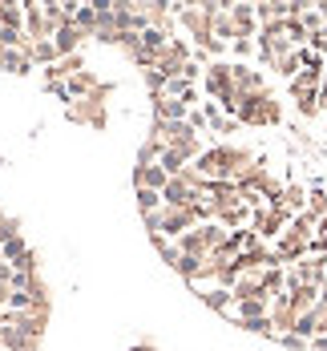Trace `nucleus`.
<instances>
[{"mask_svg":"<svg viewBox=\"0 0 327 351\" xmlns=\"http://www.w3.org/2000/svg\"><path fill=\"white\" fill-rule=\"evenodd\" d=\"M36 351H40V348H36Z\"/></svg>","mask_w":327,"mask_h":351,"instance_id":"obj_33","label":"nucleus"},{"mask_svg":"<svg viewBox=\"0 0 327 351\" xmlns=\"http://www.w3.org/2000/svg\"><path fill=\"white\" fill-rule=\"evenodd\" d=\"M275 206H283L287 214H303L307 210V186H303V182H287V186H283V198H279Z\"/></svg>","mask_w":327,"mask_h":351,"instance_id":"obj_11","label":"nucleus"},{"mask_svg":"<svg viewBox=\"0 0 327 351\" xmlns=\"http://www.w3.org/2000/svg\"><path fill=\"white\" fill-rule=\"evenodd\" d=\"M307 214H311L315 222L327 214V190L324 186H307Z\"/></svg>","mask_w":327,"mask_h":351,"instance_id":"obj_18","label":"nucleus"},{"mask_svg":"<svg viewBox=\"0 0 327 351\" xmlns=\"http://www.w3.org/2000/svg\"><path fill=\"white\" fill-rule=\"evenodd\" d=\"M142 77H145V85H149V97H154V93H162V89H166V77H162V69H145Z\"/></svg>","mask_w":327,"mask_h":351,"instance_id":"obj_23","label":"nucleus"},{"mask_svg":"<svg viewBox=\"0 0 327 351\" xmlns=\"http://www.w3.org/2000/svg\"><path fill=\"white\" fill-rule=\"evenodd\" d=\"M166 182H170V174H166L158 162H145V166L138 162V166H134V190H158V194H162Z\"/></svg>","mask_w":327,"mask_h":351,"instance_id":"obj_5","label":"nucleus"},{"mask_svg":"<svg viewBox=\"0 0 327 351\" xmlns=\"http://www.w3.org/2000/svg\"><path fill=\"white\" fill-rule=\"evenodd\" d=\"M315 234H327V214L319 218V226H315Z\"/></svg>","mask_w":327,"mask_h":351,"instance_id":"obj_29","label":"nucleus"},{"mask_svg":"<svg viewBox=\"0 0 327 351\" xmlns=\"http://www.w3.org/2000/svg\"><path fill=\"white\" fill-rule=\"evenodd\" d=\"M230 16H234V29H239V40H254V36H258V21H254V4H230Z\"/></svg>","mask_w":327,"mask_h":351,"instance_id":"obj_10","label":"nucleus"},{"mask_svg":"<svg viewBox=\"0 0 327 351\" xmlns=\"http://www.w3.org/2000/svg\"><path fill=\"white\" fill-rule=\"evenodd\" d=\"M319 113H327V73H324V85H319Z\"/></svg>","mask_w":327,"mask_h":351,"instance_id":"obj_26","label":"nucleus"},{"mask_svg":"<svg viewBox=\"0 0 327 351\" xmlns=\"http://www.w3.org/2000/svg\"><path fill=\"white\" fill-rule=\"evenodd\" d=\"M130 351H158V348H154V343H134Z\"/></svg>","mask_w":327,"mask_h":351,"instance_id":"obj_28","label":"nucleus"},{"mask_svg":"<svg viewBox=\"0 0 327 351\" xmlns=\"http://www.w3.org/2000/svg\"><path fill=\"white\" fill-rule=\"evenodd\" d=\"M254 162L251 149L243 145H230V141H218V145H206L202 158L194 162V170L206 178V182H239V174Z\"/></svg>","mask_w":327,"mask_h":351,"instance_id":"obj_1","label":"nucleus"},{"mask_svg":"<svg viewBox=\"0 0 327 351\" xmlns=\"http://www.w3.org/2000/svg\"><path fill=\"white\" fill-rule=\"evenodd\" d=\"M295 109H299V117H315L319 113V93H303V97H291Z\"/></svg>","mask_w":327,"mask_h":351,"instance_id":"obj_21","label":"nucleus"},{"mask_svg":"<svg viewBox=\"0 0 327 351\" xmlns=\"http://www.w3.org/2000/svg\"><path fill=\"white\" fill-rule=\"evenodd\" d=\"M0 323H4V307H0Z\"/></svg>","mask_w":327,"mask_h":351,"instance_id":"obj_31","label":"nucleus"},{"mask_svg":"<svg viewBox=\"0 0 327 351\" xmlns=\"http://www.w3.org/2000/svg\"><path fill=\"white\" fill-rule=\"evenodd\" d=\"M291 218L295 214H287L283 206H263V210H254L251 214V230L258 234V243H279L283 239V230L291 226Z\"/></svg>","mask_w":327,"mask_h":351,"instance_id":"obj_3","label":"nucleus"},{"mask_svg":"<svg viewBox=\"0 0 327 351\" xmlns=\"http://www.w3.org/2000/svg\"><path fill=\"white\" fill-rule=\"evenodd\" d=\"M0 69L12 73V77H29L36 65L29 61V57H25V53H21V49H4V57H0Z\"/></svg>","mask_w":327,"mask_h":351,"instance_id":"obj_13","label":"nucleus"},{"mask_svg":"<svg viewBox=\"0 0 327 351\" xmlns=\"http://www.w3.org/2000/svg\"><path fill=\"white\" fill-rule=\"evenodd\" d=\"M73 25L89 36V40H93V36H97V12H93V4H77V12H73Z\"/></svg>","mask_w":327,"mask_h":351,"instance_id":"obj_16","label":"nucleus"},{"mask_svg":"<svg viewBox=\"0 0 327 351\" xmlns=\"http://www.w3.org/2000/svg\"><path fill=\"white\" fill-rule=\"evenodd\" d=\"M239 125H279L283 121V106L279 97L267 89V93H251V97H239Z\"/></svg>","mask_w":327,"mask_h":351,"instance_id":"obj_2","label":"nucleus"},{"mask_svg":"<svg viewBox=\"0 0 327 351\" xmlns=\"http://www.w3.org/2000/svg\"><path fill=\"white\" fill-rule=\"evenodd\" d=\"M0 29H25V4L0 0Z\"/></svg>","mask_w":327,"mask_h":351,"instance_id":"obj_15","label":"nucleus"},{"mask_svg":"<svg viewBox=\"0 0 327 351\" xmlns=\"http://www.w3.org/2000/svg\"><path fill=\"white\" fill-rule=\"evenodd\" d=\"M0 351H4V348H0Z\"/></svg>","mask_w":327,"mask_h":351,"instance_id":"obj_32","label":"nucleus"},{"mask_svg":"<svg viewBox=\"0 0 327 351\" xmlns=\"http://www.w3.org/2000/svg\"><path fill=\"white\" fill-rule=\"evenodd\" d=\"M134 194H138V210H142V218L162 210V194H158V190H134Z\"/></svg>","mask_w":327,"mask_h":351,"instance_id":"obj_20","label":"nucleus"},{"mask_svg":"<svg viewBox=\"0 0 327 351\" xmlns=\"http://www.w3.org/2000/svg\"><path fill=\"white\" fill-rule=\"evenodd\" d=\"M234 89H239V97L267 93V77L254 69V65H239V61H234Z\"/></svg>","mask_w":327,"mask_h":351,"instance_id":"obj_7","label":"nucleus"},{"mask_svg":"<svg viewBox=\"0 0 327 351\" xmlns=\"http://www.w3.org/2000/svg\"><path fill=\"white\" fill-rule=\"evenodd\" d=\"M149 246L158 250V258H162L166 267L178 263V243H174V239H166V234H149Z\"/></svg>","mask_w":327,"mask_h":351,"instance_id":"obj_17","label":"nucleus"},{"mask_svg":"<svg viewBox=\"0 0 327 351\" xmlns=\"http://www.w3.org/2000/svg\"><path fill=\"white\" fill-rule=\"evenodd\" d=\"M198 299H202L210 311H218V315H226V311L234 307V295H230V287H206V291H198Z\"/></svg>","mask_w":327,"mask_h":351,"instance_id":"obj_12","label":"nucleus"},{"mask_svg":"<svg viewBox=\"0 0 327 351\" xmlns=\"http://www.w3.org/2000/svg\"><path fill=\"white\" fill-rule=\"evenodd\" d=\"M25 36L29 40H53V29L45 21V8L36 0H25Z\"/></svg>","mask_w":327,"mask_h":351,"instance_id":"obj_6","label":"nucleus"},{"mask_svg":"<svg viewBox=\"0 0 327 351\" xmlns=\"http://www.w3.org/2000/svg\"><path fill=\"white\" fill-rule=\"evenodd\" d=\"M275 73H279L283 81H295V77L303 73V61H299V49H295V53H287L283 61H275Z\"/></svg>","mask_w":327,"mask_h":351,"instance_id":"obj_19","label":"nucleus"},{"mask_svg":"<svg viewBox=\"0 0 327 351\" xmlns=\"http://www.w3.org/2000/svg\"><path fill=\"white\" fill-rule=\"evenodd\" d=\"M275 343H279V348H287V351H307V348H311V343H307V339H299V335H279Z\"/></svg>","mask_w":327,"mask_h":351,"instance_id":"obj_24","label":"nucleus"},{"mask_svg":"<svg viewBox=\"0 0 327 351\" xmlns=\"http://www.w3.org/2000/svg\"><path fill=\"white\" fill-rule=\"evenodd\" d=\"M149 101H154V121H186V113H190V106H186V101H178V97H166V93H154Z\"/></svg>","mask_w":327,"mask_h":351,"instance_id":"obj_8","label":"nucleus"},{"mask_svg":"<svg viewBox=\"0 0 327 351\" xmlns=\"http://www.w3.org/2000/svg\"><path fill=\"white\" fill-rule=\"evenodd\" d=\"M33 254V246L25 243V234H16V239H8V243L0 246V258L8 263V267H16V263H25Z\"/></svg>","mask_w":327,"mask_h":351,"instance_id":"obj_14","label":"nucleus"},{"mask_svg":"<svg viewBox=\"0 0 327 351\" xmlns=\"http://www.w3.org/2000/svg\"><path fill=\"white\" fill-rule=\"evenodd\" d=\"M85 40H89V36L81 33V29H77L73 21H69V25H61V29L53 33V45H57V53H61V57H77Z\"/></svg>","mask_w":327,"mask_h":351,"instance_id":"obj_9","label":"nucleus"},{"mask_svg":"<svg viewBox=\"0 0 327 351\" xmlns=\"http://www.w3.org/2000/svg\"><path fill=\"white\" fill-rule=\"evenodd\" d=\"M311 351H327V335H315L311 339Z\"/></svg>","mask_w":327,"mask_h":351,"instance_id":"obj_27","label":"nucleus"},{"mask_svg":"<svg viewBox=\"0 0 327 351\" xmlns=\"http://www.w3.org/2000/svg\"><path fill=\"white\" fill-rule=\"evenodd\" d=\"M0 282H8V287H12V267H8L4 258H0Z\"/></svg>","mask_w":327,"mask_h":351,"instance_id":"obj_25","label":"nucleus"},{"mask_svg":"<svg viewBox=\"0 0 327 351\" xmlns=\"http://www.w3.org/2000/svg\"><path fill=\"white\" fill-rule=\"evenodd\" d=\"M4 218H8V214H4V210H0V222H4Z\"/></svg>","mask_w":327,"mask_h":351,"instance_id":"obj_30","label":"nucleus"},{"mask_svg":"<svg viewBox=\"0 0 327 351\" xmlns=\"http://www.w3.org/2000/svg\"><path fill=\"white\" fill-rule=\"evenodd\" d=\"M230 53L239 57V65H247V57H258V49H254V40H234V45H230Z\"/></svg>","mask_w":327,"mask_h":351,"instance_id":"obj_22","label":"nucleus"},{"mask_svg":"<svg viewBox=\"0 0 327 351\" xmlns=\"http://www.w3.org/2000/svg\"><path fill=\"white\" fill-rule=\"evenodd\" d=\"M202 194L198 190H190L182 178H170L166 182V190H162V206H170V210H194V202H198Z\"/></svg>","mask_w":327,"mask_h":351,"instance_id":"obj_4","label":"nucleus"}]
</instances>
